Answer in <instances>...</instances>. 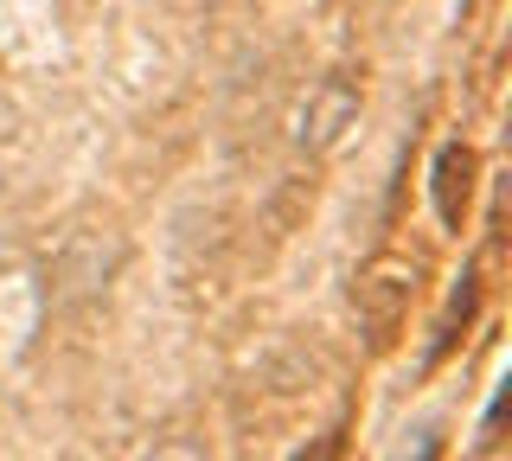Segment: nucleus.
Returning a JSON list of instances; mask_svg holds the SVG:
<instances>
[{"mask_svg": "<svg viewBox=\"0 0 512 461\" xmlns=\"http://www.w3.org/2000/svg\"><path fill=\"white\" fill-rule=\"evenodd\" d=\"M148 461H212V449L199 436H167V442H154Z\"/></svg>", "mask_w": 512, "mask_h": 461, "instance_id": "nucleus-5", "label": "nucleus"}, {"mask_svg": "<svg viewBox=\"0 0 512 461\" xmlns=\"http://www.w3.org/2000/svg\"><path fill=\"white\" fill-rule=\"evenodd\" d=\"M429 193H436V218L448 231L468 225V205H474V148L468 141L436 148V180H429Z\"/></svg>", "mask_w": 512, "mask_h": 461, "instance_id": "nucleus-4", "label": "nucleus"}, {"mask_svg": "<svg viewBox=\"0 0 512 461\" xmlns=\"http://www.w3.org/2000/svg\"><path fill=\"white\" fill-rule=\"evenodd\" d=\"M20 141V109H13V97H0V148H13Z\"/></svg>", "mask_w": 512, "mask_h": 461, "instance_id": "nucleus-6", "label": "nucleus"}, {"mask_svg": "<svg viewBox=\"0 0 512 461\" xmlns=\"http://www.w3.org/2000/svg\"><path fill=\"white\" fill-rule=\"evenodd\" d=\"M352 122H359V84L352 77H327V84L308 97V109H301V148H333Z\"/></svg>", "mask_w": 512, "mask_h": 461, "instance_id": "nucleus-3", "label": "nucleus"}, {"mask_svg": "<svg viewBox=\"0 0 512 461\" xmlns=\"http://www.w3.org/2000/svg\"><path fill=\"white\" fill-rule=\"evenodd\" d=\"M122 257H128V244H122V231H109V225L64 231V244L52 250V301L58 308H84V301H96L109 282H116Z\"/></svg>", "mask_w": 512, "mask_h": 461, "instance_id": "nucleus-1", "label": "nucleus"}, {"mask_svg": "<svg viewBox=\"0 0 512 461\" xmlns=\"http://www.w3.org/2000/svg\"><path fill=\"white\" fill-rule=\"evenodd\" d=\"M416 282H423V269H416L410 257H372L352 276V314H359V327L372 333V340H391L397 321L410 314V301H416Z\"/></svg>", "mask_w": 512, "mask_h": 461, "instance_id": "nucleus-2", "label": "nucleus"}, {"mask_svg": "<svg viewBox=\"0 0 512 461\" xmlns=\"http://www.w3.org/2000/svg\"><path fill=\"white\" fill-rule=\"evenodd\" d=\"M295 461H340V442H333V436H327V442H314V449H301Z\"/></svg>", "mask_w": 512, "mask_h": 461, "instance_id": "nucleus-7", "label": "nucleus"}]
</instances>
